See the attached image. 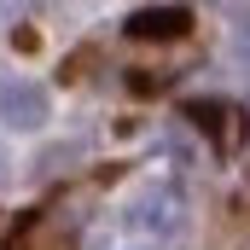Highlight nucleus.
<instances>
[{
  "label": "nucleus",
  "mask_w": 250,
  "mask_h": 250,
  "mask_svg": "<svg viewBox=\"0 0 250 250\" xmlns=\"http://www.w3.org/2000/svg\"><path fill=\"white\" fill-rule=\"evenodd\" d=\"M82 146H53V151H41V175H53V169H64L70 157H76Z\"/></svg>",
  "instance_id": "6"
},
{
  "label": "nucleus",
  "mask_w": 250,
  "mask_h": 250,
  "mask_svg": "<svg viewBox=\"0 0 250 250\" xmlns=\"http://www.w3.org/2000/svg\"><path fill=\"white\" fill-rule=\"evenodd\" d=\"M233 53H239V59H245V70H250V18L233 29Z\"/></svg>",
  "instance_id": "7"
},
{
  "label": "nucleus",
  "mask_w": 250,
  "mask_h": 250,
  "mask_svg": "<svg viewBox=\"0 0 250 250\" xmlns=\"http://www.w3.org/2000/svg\"><path fill=\"white\" fill-rule=\"evenodd\" d=\"M187 123H198L204 134H215V151H239V146L250 140V111L221 105V99H192Z\"/></svg>",
  "instance_id": "1"
},
{
  "label": "nucleus",
  "mask_w": 250,
  "mask_h": 250,
  "mask_svg": "<svg viewBox=\"0 0 250 250\" xmlns=\"http://www.w3.org/2000/svg\"><path fill=\"white\" fill-rule=\"evenodd\" d=\"M134 221H140V227H151V233H175V227H181V192H175V187H151V192H140Z\"/></svg>",
  "instance_id": "4"
},
{
  "label": "nucleus",
  "mask_w": 250,
  "mask_h": 250,
  "mask_svg": "<svg viewBox=\"0 0 250 250\" xmlns=\"http://www.w3.org/2000/svg\"><path fill=\"white\" fill-rule=\"evenodd\" d=\"M0 111H6L12 128H41L47 123V87H35V82H6Z\"/></svg>",
  "instance_id": "3"
},
{
  "label": "nucleus",
  "mask_w": 250,
  "mask_h": 250,
  "mask_svg": "<svg viewBox=\"0 0 250 250\" xmlns=\"http://www.w3.org/2000/svg\"><path fill=\"white\" fill-rule=\"evenodd\" d=\"M187 29H192L187 6H146V12L128 18V35H134V41H181Z\"/></svg>",
  "instance_id": "2"
},
{
  "label": "nucleus",
  "mask_w": 250,
  "mask_h": 250,
  "mask_svg": "<svg viewBox=\"0 0 250 250\" xmlns=\"http://www.w3.org/2000/svg\"><path fill=\"white\" fill-rule=\"evenodd\" d=\"M128 87H134V93H157V87H169V70H134Z\"/></svg>",
  "instance_id": "5"
},
{
  "label": "nucleus",
  "mask_w": 250,
  "mask_h": 250,
  "mask_svg": "<svg viewBox=\"0 0 250 250\" xmlns=\"http://www.w3.org/2000/svg\"><path fill=\"white\" fill-rule=\"evenodd\" d=\"M0 175H6V151H0Z\"/></svg>",
  "instance_id": "8"
}]
</instances>
